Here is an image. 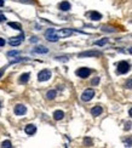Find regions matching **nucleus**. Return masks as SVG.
I'll list each match as a JSON object with an SVG mask.
<instances>
[{
  "label": "nucleus",
  "instance_id": "f257e3e1",
  "mask_svg": "<svg viewBox=\"0 0 132 148\" xmlns=\"http://www.w3.org/2000/svg\"><path fill=\"white\" fill-rule=\"evenodd\" d=\"M45 38L49 41H51V42H56V41H58L60 36H58L57 32H56L53 28H50V29H47L46 32H45Z\"/></svg>",
  "mask_w": 132,
  "mask_h": 148
},
{
  "label": "nucleus",
  "instance_id": "f03ea898",
  "mask_svg": "<svg viewBox=\"0 0 132 148\" xmlns=\"http://www.w3.org/2000/svg\"><path fill=\"white\" fill-rule=\"evenodd\" d=\"M131 68V66L129 62H126V61H121V62H119L118 63V69L116 72L119 74H126Z\"/></svg>",
  "mask_w": 132,
  "mask_h": 148
},
{
  "label": "nucleus",
  "instance_id": "7ed1b4c3",
  "mask_svg": "<svg viewBox=\"0 0 132 148\" xmlns=\"http://www.w3.org/2000/svg\"><path fill=\"white\" fill-rule=\"evenodd\" d=\"M93 96H95V91H93L92 89H87L81 94V100H83L84 102H89L93 98Z\"/></svg>",
  "mask_w": 132,
  "mask_h": 148
},
{
  "label": "nucleus",
  "instance_id": "20e7f679",
  "mask_svg": "<svg viewBox=\"0 0 132 148\" xmlns=\"http://www.w3.org/2000/svg\"><path fill=\"white\" fill-rule=\"evenodd\" d=\"M50 78H51V72L49 69H42L38 74V80H39V82H46Z\"/></svg>",
  "mask_w": 132,
  "mask_h": 148
},
{
  "label": "nucleus",
  "instance_id": "39448f33",
  "mask_svg": "<svg viewBox=\"0 0 132 148\" xmlns=\"http://www.w3.org/2000/svg\"><path fill=\"white\" fill-rule=\"evenodd\" d=\"M91 74V69H89V68H85V67H81V68H79L78 71H77V75L78 77H80V78H83V79H85V78H87Z\"/></svg>",
  "mask_w": 132,
  "mask_h": 148
},
{
  "label": "nucleus",
  "instance_id": "423d86ee",
  "mask_svg": "<svg viewBox=\"0 0 132 148\" xmlns=\"http://www.w3.org/2000/svg\"><path fill=\"white\" fill-rule=\"evenodd\" d=\"M23 39H24V34L21 33L20 36H15V38H11L9 42H10V45H11V46H18V45H20L21 42L23 41Z\"/></svg>",
  "mask_w": 132,
  "mask_h": 148
},
{
  "label": "nucleus",
  "instance_id": "0eeeda50",
  "mask_svg": "<svg viewBox=\"0 0 132 148\" xmlns=\"http://www.w3.org/2000/svg\"><path fill=\"white\" fill-rule=\"evenodd\" d=\"M101 53L99 51H95V50H92V51H85V52H81L79 55V57H97V56H101Z\"/></svg>",
  "mask_w": 132,
  "mask_h": 148
},
{
  "label": "nucleus",
  "instance_id": "6e6552de",
  "mask_svg": "<svg viewBox=\"0 0 132 148\" xmlns=\"http://www.w3.org/2000/svg\"><path fill=\"white\" fill-rule=\"evenodd\" d=\"M27 113V108L26 106H23V104H17L15 107V114L16 115H24Z\"/></svg>",
  "mask_w": 132,
  "mask_h": 148
},
{
  "label": "nucleus",
  "instance_id": "1a4fd4ad",
  "mask_svg": "<svg viewBox=\"0 0 132 148\" xmlns=\"http://www.w3.org/2000/svg\"><path fill=\"white\" fill-rule=\"evenodd\" d=\"M72 33H73V30L69 29V28H63V29H61V30H58V32H57L60 38H67V36L72 35Z\"/></svg>",
  "mask_w": 132,
  "mask_h": 148
},
{
  "label": "nucleus",
  "instance_id": "9d476101",
  "mask_svg": "<svg viewBox=\"0 0 132 148\" xmlns=\"http://www.w3.org/2000/svg\"><path fill=\"white\" fill-rule=\"evenodd\" d=\"M86 15L89 16L90 20H92V21H99L101 18H102V15H101L99 12H97V11H90V12H87Z\"/></svg>",
  "mask_w": 132,
  "mask_h": 148
},
{
  "label": "nucleus",
  "instance_id": "9b49d317",
  "mask_svg": "<svg viewBox=\"0 0 132 148\" xmlns=\"http://www.w3.org/2000/svg\"><path fill=\"white\" fill-rule=\"evenodd\" d=\"M24 131H26L27 135H34L36 132V126L33 125V124H29L26 126V129H24Z\"/></svg>",
  "mask_w": 132,
  "mask_h": 148
},
{
  "label": "nucleus",
  "instance_id": "f8f14e48",
  "mask_svg": "<svg viewBox=\"0 0 132 148\" xmlns=\"http://www.w3.org/2000/svg\"><path fill=\"white\" fill-rule=\"evenodd\" d=\"M103 112V109H102V107L101 106H95L92 109H91V114L93 115V116H98V115H101V113Z\"/></svg>",
  "mask_w": 132,
  "mask_h": 148
},
{
  "label": "nucleus",
  "instance_id": "ddd939ff",
  "mask_svg": "<svg viewBox=\"0 0 132 148\" xmlns=\"http://www.w3.org/2000/svg\"><path fill=\"white\" fill-rule=\"evenodd\" d=\"M34 52L35 53H47L49 52V49L45 46H36L34 49Z\"/></svg>",
  "mask_w": 132,
  "mask_h": 148
},
{
  "label": "nucleus",
  "instance_id": "4468645a",
  "mask_svg": "<svg viewBox=\"0 0 132 148\" xmlns=\"http://www.w3.org/2000/svg\"><path fill=\"white\" fill-rule=\"evenodd\" d=\"M63 116H64V113L62 112V110H56V112L53 113V119L55 120H61V119H63Z\"/></svg>",
  "mask_w": 132,
  "mask_h": 148
},
{
  "label": "nucleus",
  "instance_id": "2eb2a0df",
  "mask_svg": "<svg viewBox=\"0 0 132 148\" xmlns=\"http://www.w3.org/2000/svg\"><path fill=\"white\" fill-rule=\"evenodd\" d=\"M60 9L62 11H68V10H70V4H69L68 1H62L60 4Z\"/></svg>",
  "mask_w": 132,
  "mask_h": 148
},
{
  "label": "nucleus",
  "instance_id": "dca6fc26",
  "mask_svg": "<svg viewBox=\"0 0 132 148\" xmlns=\"http://www.w3.org/2000/svg\"><path fill=\"white\" fill-rule=\"evenodd\" d=\"M29 77H30V74H29V73H24V74H22L21 78H20V83H21V84H26V83L28 82Z\"/></svg>",
  "mask_w": 132,
  "mask_h": 148
},
{
  "label": "nucleus",
  "instance_id": "f3484780",
  "mask_svg": "<svg viewBox=\"0 0 132 148\" xmlns=\"http://www.w3.org/2000/svg\"><path fill=\"white\" fill-rule=\"evenodd\" d=\"M56 95H57L56 90H50L46 94V98H47V100H53V98L56 97Z\"/></svg>",
  "mask_w": 132,
  "mask_h": 148
},
{
  "label": "nucleus",
  "instance_id": "a211bd4d",
  "mask_svg": "<svg viewBox=\"0 0 132 148\" xmlns=\"http://www.w3.org/2000/svg\"><path fill=\"white\" fill-rule=\"evenodd\" d=\"M8 24H9V27H12V28H15L17 30H22V27L18 23H16V22H9Z\"/></svg>",
  "mask_w": 132,
  "mask_h": 148
},
{
  "label": "nucleus",
  "instance_id": "6ab92c4d",
  "mask_svg": "<svg viewBox=\"0 0 132 148\" xmlns=\"http://www.w3.org/2000/svg\"><path fill=\"white\" fill-rule=\"evenodd\" d=\"M107 42H108V38H104V39H102V40L96 41L95 44H96V45H98V46H103L104 44H107Z\"/></svg>",
  "mask_w": 132,
  "mask_h": 148
},
{
  "label": "nucleus",
  "instance_id": "aec40b11",
  "mask_svg": "<svg viewBox=\"0 0 132 148\" xmlns=\"http://www.w3.org/2000/svg\"><path fill=\"white\" fill-rule=\"evenodd\" d=\"M1 147L6 148V147H11V141H4V142L1 143Z\"/></svg>",
  "mask_w": 132,
  "mask_h": 148
},
{
  "label": "nucleus",
  "instance_id": "412c9836",
  "mask_svg": "<svg viewBox=\"0 0 132 148\" xmlns=\"http://www.w3.org/2000/svg\"><path fill=\"white\" fill-rule=\"evenodd\" d=\"M8 55L9 56H16V55H20V51H9Z\"/></svg>",
  "mask_w": 132,
  "mask_h": 148
},
{
  "label": "nucleus",
  "instance_id": "4be33fe9",
  "mask_svg": "<svg viewBox=\"0 0 132 148\" xmlns=\"http://www.w3.org/2000/svg\"><path fill=\"white\" fill-rule=\"evenodd\" d=\"M125 88H127V89H131V88H132V79L129 80V82L125 84Z\"/></svg>",
  "mask_w": 132,
  "mask_h": 148
},
{
  "label": "nucleus",
  "instance_id": "5701e85b",
  "mask_svg": "<svg viewBox=\"0 0 132 148\" xmlns=\"http://www.w3.org/2000/svg\"><path fill=\"white\" fill-rule=\"evenodd\" d=\"M21 1L22 3H27V4H34L35 3L34 0H21Z\"/></svg>",
  "mask_w": 132,
  "mask_h": 148
},
{
  "label": "nucleus",
  "instance_id": "b1692460",
  "mask_svg": "<svg viewBox=\"0 0 132 148\" xmlns=\"http://www.w3.org/2000/svg\"><path fill=\"white\" fill-rule=\"evenodd\" d=\"M98 82H99V78L97 77L96 79H93V80H92V85H96V84H98Z\"/></svg>",
  "mask_w": 132,
  "mask_h": 148
},
{
  "label": "nucleus",
  "instance_id": "393cba45",
  "mask_svg": "<svg viewBox=\"0 0 132 148\" xmlns=\"http://www.w3.org/2000/svg\"><path fill=\"white\" fill-rule=\"evenodd\" d=\"M5 45V40L3 38H0V46H4Z\"/></svg>",
  "mask_w": 132,
  "mask_h": 148
},
{
  "label": "nucleus",
  "instance_id": "a878e982",
  "mask_svg": "<svg viewBox=\"0 0 132 148\" xmlns=\"http://www.w3.org/2000/svg\"><path fill=\"white\" fill-rule=\"evenodd\" d=\"M3 21H5V16L4 15H0V22H3Z\"/></svg>",
  "mask_w": 132,
  "mask_h": 148
},
{
  "label": "nucleus",
  "instance_id": "bb28decb",
  "mask_svg": "<svg viewBox=\"0 0 132 148\" xmlns=\"http://www.w3.org/2000/svg\"><path fill=\"white\" fill-rule=\"evenodd\" d=\"M130 127H131V123H127V124H126V127H125V129H126V130H129Z\"/></svg>",
  "mask_w": 132,
  "mask_h": 148
},
{
  "label": "nucleus",
  "instance_id": "cd10ccee",
  "mask_svg": "<svg viewBox=\"0 0 132 148\" xmlns=\"http://www.w3.org/2000/svg\"><path fill=\"white\" fill-rule=\"evenodd\" d=\"M4 5V0H0V6H3Z\"/></svg>",
  "mask_w": 132,
  "mask_h": 148
},
{
  "label": "nucleus",
  "instance_id": "c85d7f7f",
  "mask_svg": "<svg viewBox=\"0 0 132 148\" xmlns=\"http://www.w3.org/2000/svg\"><path fill=\"white\" fill-rule=\"evenodd\" d=\"M3 74H4V71H0V78L3 77Z\"/></svg>",
  "mask_w": 132,
  "mask_h": 148
},
{
  "label": "nucleus",
  "instance_id": "c756f323",
  "mask_svg": "<svg viewBox=\"0 0 132 148\" xmlns=\"http://www.w3.org/2000/svg\"><path fill=\"white\" fill-rule=\"evenodd\" d=\"M129 114H130V115H131V116H132V108H131V109H130V110H129Z\"/></svg>",
  "mask_w": 132,
  "mask_h": 148
},
{
  "label": "nucleus",
  "instance_id": "7c9ffc66",
  "mask_svg": "<svg viewBox=\"0 0 132 148\" xmlns=\"http://www.w3.org/2000/svg\"><path fill=\"white\" fill-rule=\"evenodd\" d=\"M129 52H130V53H132V47H131V49H129Z\"/></svg>",
  "mask_w": 132,
  "mask_h": 148
}]
</instances>
